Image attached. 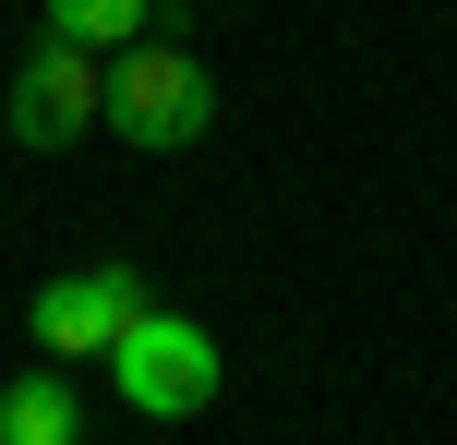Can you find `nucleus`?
Listing matches in <instances>:
<instances>
[{"instance_id":"obj_1","label":"nucleus","mask_w":457,"mask_h":445,"mask_svg":"<svg viewBox=\"0 0 457 445\" xmlns=\"http://www.w3.org/2000/svg\"><path fill=\"white\" fill-rule=\"evenodd\" d=\"M109 133L145 144V157L205 144V133H217V85H205V61H193V48H169V37L120 48V72H109Z\"/></svg>"},{"instance_id":"obj_2","label":"nucleus","mask_w":457,"mask_h":445,"mask_svg":"<svg viewBox=\"0 0 457 445\" xmlns=\"http://www.w3.org/2000/svg\"><path fill=\"white\" fill-rule=\"evenodd\" d=\"M217 374H228V361H217V337L193 326V313H169V301H157V313H145V326L109 350V385L145 409V422H193V409H217Z\"/></svg>"},{"instance_id":"obj_3","label":"nucleus","mask_w":457,"mask_h":445,"mask_svg":"<svg viewBox=\"0 0 457 445\" xmlns=\"http://www.w3.org/2000/svg\"><path fill=\"white\" fill-rule=\"evenodd\" d=\"M145 313H157V289H145L133 265H72V277L37 289V313H24V326H37L48 361H72V374H85V361H109L120 337L145 326Z\"/></svg>"},{"instance_id":"obj_4","label":"nucleus","mask_w":457,"mask_h":445,"mask_svg":"<svg viewBox=\"0 0 457 445\" xmlns=\"http://www.w3.org/2000/svg\"><path fill=\"white\" fill-rule=\"evenodd\" d=\"M0 120H12L24 157H61V144H85L96 120H109V72H96L85 48L37 37V48H24V72H12V96H0Z\"/></svg>"},{"instance_id":"obj_5","label":"nucleus","mask_w":457,"mask_h":445,"mask_svg":"<svg viewBox=\"0 0 457 445\" xmlns=\"http://www.w3.org/2000/svg\"><path fill=\"white\" fill-rule=\"evenodd\" d=\"M0 445H85V398H72V374H61V361L0 385Z\"/></svg>"},{"instance_id":"obj_6","label":"nucleus","mask_w":457,"mask_h":445,"mask_svg":"<svg viewBox=\"0 0 457 445\" xmlns=\"http://www.w3.org/2000/svg\"><path fill=\"white\" fill-rule=\"evenodd\" d=\"M37 12H48L61 48L96 61V48H145V12H157V0H37Z\"/></svg>"}]
</instances>
